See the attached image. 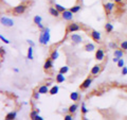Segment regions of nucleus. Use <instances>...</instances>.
I'll return each instance as SVG.
<instances>
[{
  "mask_svg": "<svg viewBox=\"0 0 127 120\" xmlns=\"http://www.w3.org/2000/svg\"><path fill=\"white\" fill-rule=\"evenodd\" d=\"M26 10H27V5H26V4H19V5H17V6L14 7L13 13H14L15 15H21V14L25 13Z\"/></svg>",
  "mask_w": 127,
  "mask_h": 120,
  "instance_id": "7ed1b4c3",
  "label": "nucleus"
},
{
  "mask_svg": "<svg viewBox=\"0 0 127 120\" xmlns=\"http://www.w3.org/2000/svg\"><path fill=\"white\" fill-rule=\"evenodd\" d=\"M71 12H72L73 14H75V13H78L79 11H81V5L79 4H76V5H74V6H72L71 9H69Z\"/></svg>",
  "mask_w": 127,
  "mask_h": 120,
  "instance_id": "4be33fe9",
  "label": "nucleus"
},
{
  "mask_svg": "<svg viewBox=\"0 0 127 120\" xmlns=\"http://www.w3.org/2000/svg\"><path fill=\"white\" fill-rule=\"evenodd\" d=\"M91 83H92V79H91V78L86 79L85 81L81 84V88H82V89H87V88H89V86L91 85Z\"/></svg>",
  "mask_w": 127,
  "mask_h": 120,
  "instance_id": "9d476101",
  "label": "nucleus"
},
{
  "mask_svg": "<svg viewBox=\"0 0 127 120\" xmlns=\"http://www.w3.org/2000/svg\"><path fill=\"white\" fill-rule=\"evenodd\" d=\"M105 30H106V32H107V33H111V32L113 31V26L111 25V23L107 22L106 25H105Z\"/></svg>",
  "mask_w": 127,
  "mask_h": 120,
  "instance_id": "412c9836",
  "label": "nucleus"
},
{
  "mask_svg": "<svg viewBox=\"0 0 127 120\" xmlns=\"http://www.w3.org/2000/svg\"><path fill=\"white\" fill-rule=\"evenodd\" d=\"M91 37H92V39L94 42H97V43H100L101 39H102L101 33L96 30H92V32H91Z\"/></svg>",
  "mask_w": 127,
  "mask_h": 120,
  "instance_id": "0eeeda50",
  "label": "nucleus"
},
{
  "mask_svg": "<svg viewBox=\"0 0 127 120\" xmlns=\"http://www.w3.org/2000/svg\"><path fill=\"white\" fill-rule=\"evenodd\" d=\"M52 83H53L52 81H48V82L46 83V85H47V86H52Z\"/></svg>",
  "mask_w": 127,
  "mask_h": 120,
  "instance_id": "79ce46f5",
  "label": "nucleus"
},
{
  "mask_svg": "<svg viewBox=\"0 0 127 120\" xmlns=\"http://www.w3.org/2000/svg\"><path fill=\"white\" fill-rule=\"evenodd\" d=\"M40 95H41L40 93H38V91H36V93H34V94H33V98H34L35 100H38L39 98H40Z\"/></svg>",
  "mask_w": 127,
  "mask_h": 120,
  "instance_id": "72a5a7b5",
  "label": "nucleus"
},
{
  "mask_svg": "<svg viewBox=\"0 0 127 120\" xmlns=\"http://www.w3.org/2000/svg\"><path fill=\"white\" fill-rule=\"evenodd\" d=\"M70 99L72 100V101H77L79 99V93L77 91H73V93L70 94Z\"/></svg>",
  "mask_w": 127,
  "mask_h": 120,
  "instance_id": "a211bd4d",
  "label": "nucleus"
},
{
  "mask_svg": "<svg viewBox=\"0 0 127 120\" xmlns=\"http://www.w3.org/2000/svg\"><path fill=\"white\" fill-rule=\"evenodd\" d=\"M79 29H81V27H79L78 23L72 22L68 26V28H67V32H68V33H74V32L79 31Z\"/></svg>",
  "mask_w": 127,
  "mask_h": 120,
  "instance_id": "20e7f679",
  "label": "nucleus"
},
{
  "mask_svg": "<svg viewBox=\"0 0 127 120\" xmlns=\"http://www.w3.org/2000/svg\"><path fill=\"white\" fill-rule=\"evenodd\" d=\"M104 9L107 14H110L114 9V3L113 2H106L104 3Z\"/></svg>",
  "mask_w": 127,
  "mask_h": 120,
  "instance_id": "1a4fd4ad",
  "label": "nucleus"
},
{
  "mask_svg": "<svg viewBox=\"0 0 127 120\" xmlns=\"http://www.w3.org/2000/svg\"><path fill=\"white\" fill-rule=\"evenodd\" d=\"M70 38H71V42H72L73 44H75V45H77V44H81L83 42V37L79 34H77V33L71 34Z\"/></svg>",
  "mask_w": 127,
  "mask_h": 120,
  "instance_id": "423d86ee",
  "label": "nucleus"
},
{
  "mask_svg": "<svg viewBox=\"0 0 127 120\" xmlns=\"http://www.w3.org/2000/svg\"><path fill=\"white\" fill-rule=\"evenodd\" d=\"M77 109H78V105L77 104H72V105L69 107V113L70 114H74L75 112L77 111Z\"/></svg>",
  "mask_w": 127,
  "mask_h": 120,
  "instance_id": "b1692460",
  "label": "nucleus"
},
{
  "mask_svg": "<svg viewBox=\"0 0 127 120\" xmlns=\"http://www.w3.org/2000/svg\"><path fill=\"white\" fill-rule=\"evenodd\" d=\"M121 58H118V57H113V59H112V61H113V63H118L119 62V60H120Z\"/></svg>",
  "mask_w": 127,
  "mask_h": 120,
  "instance_id": "ea45409f",
  "label": "nucleus"
},
{
  "mask_svg": "<svg viewBox=\"0 0 127 120\" xmlns=\"http://www.w3.org/2000/svg\"><path fill=\"white\" fill-rule=\"evenodd\" d=\"M123 51L122 50H119V49H116L114 50V53H113V55L114 57H118V58H123Z\"/></svg>",
  "mask_w": 127,
  "mask_h": 120,
  "instance_id": "a878e982",
  "label": "nucleus"
},
{
  "mask_svg": "<svg viewBox=\"0 0 127 120\" xmlns=\"http://www.w3.org/2000/svg\"><path fill=\"white\" fill-rule=\"evenodd\" d=\"M117 64H118V67L123 68V67H124V65H125V62H124V60H123V59H120Z\"/></svg>",
  "mask_w": 127,
  "mask_h": 120,
  "instance_id": "7c9ffc66",
  "label": "nucleus"
},
{
  "mask_svg": "<svg viewBox=\"0 0 127 120\" xmlns=\"http://www.w3.org/2000/svg\"><path fill=\"white\" fill-rule=\"evenodd\" d=\"M68 71H69V67L68 66H63V67H61V69H59V72L64 73V74H66Z\"/></svg>",
  "mask_w": 127,
  "mask_h": 120,
  "instance_id": "cd10ccee",
  "label": "nucleus"
},
{
  "mask_svg": "<svg viewBox=\"0 0 127 120\" xmlns=\"http://www.w3.org/2000/svg\"><path fill=\"white\" fill-rule=\"evenodd\" d=\"M0 39H1V41L4 43V44H10V41H9V39H6V38H4V36H3V35H1V36H0Z\"/></svg>",
  "mask_w": 127,
  "mask_h": 120,
  "instance_id": "c9c22d12",
  "label": "nucleus"
},
{
  "mask_svg": "<svg viewBox=\"0 0 127 120\" xmlns=\"http://www.w3.org/2000/svg\"><path fill=\"white\" fill-rule=\"evenodd\" d=\"M122 74H123V75H126V74H127V67L124 66V67L122 68Z\"/></svg>",
  "mask_w": 127,
  "mask_h": 120,
  "instance_id": "e433bc0d",
  "label": "nucleus"
},
{
  "mask_svg": "<svg viewBox=\"0 0 127 120\" xmlns=\"http://www.w3.org/2000/svg\"><path fill=\"white\" fill-rule=\"evenodd\" d=\"M37 26H38L39 29H40V31H43V30L46 29V27H43V26H42V23H39V25H37Z\"/></svg>",
  "mask_w": 127,
  "mask_h": 120,
  "instance_id": "58836bf2",
  "label": "nucleus"
},
{
  "mask_svg": "<svg viewBox=\"0 0 127 120\" xmlns=\"http://www.w3.org/2000/svg\"><path fill=\"white\" fill-rule=\"evenodd\" d=\"M50 29L49 28H46L43 31L40 32V34H39V43L41 44V45H45L47 46L48 44L50 42Z\"/></svg>",
  "mask_w": 127,
  "mask_h": 120,
  "instance_id": "f257e3e1",
  "label": "nucleus"
},
{
  "mask_svg": "<svg viewBox=\"0 0 127 120\" xmlns=\"http://www.w3.org/2000/svg\"><path fill=\"white\" fill-rule=\"evenodd\" d=\"M14 71H15V72H19V69H18V68H14Z\"/></svg>",
  "mask_w": 127,
  "mask_h": 120,
  "instance_id": "a18cd8bd",
  "label": "nucleus"
},
{
  "mask_svg": "<svg viewBox=\"0 0 127 120\" xmlns=\"http://www.w3.org/2000/svg\"><path fill=\"white\" fill-rule=\"evenodd\" d=\"M85 50L87 52H92V51L95 50V46L92 43H88V44H86V46H85Z\"/></svg>",
  "mask_w": 127,
  "mask_h": 120,
  "instance_id": "dca6fc26",
  "label": "nucleus"
},
{
  "mask_svg": "<svg viewBox=\"0 0 127 120\" xmlns=\"http://www.w3.org/2000/svg\"><path fill=\"white\" fill-rule=\"evenodd\" d=\"M34 120H43V118L41 117V116H39V115H37L36 117H35V119Z\"/></svg>",
  "mask_w": 127,
  "mask_h": 120,
  "instance_id": "a19ab883",
  "label": "nucleus"
},
{
  "mask_svg": "<svg viewBox=\"0 0 127 120\" xmlns=\"http://www.w3.org/2000/svg\"><path fill=\"white\" fill-rule=\"evenodd\" d=\"M104 58H105V53H104V50L103 49H97L95 51V59H96L97 61L102 62L103 60H104Z\"/></svg>",
  "mask_w": 127,
  "mask_h": 120,
  "instance_id": "6e6552de",
  "label": "nucleus"
},
{
  "mask_svg": "<svg viewBox=\"0 0 127 120\" xmlns=\"http://www.w3.org/2000/svg\"><path fill=\"white\" fill-rule=\"evenodd\" d=\"M123 1H124V0H114V2H116V3H121Z\"/></svg>",
  "mask_w": 127,
  "mask_h": 120,
  "instance_id": "37998d69",
  "label": "nucleus"
},
{
  "mask_svg": "<svg viewBox=\"0 0 127 120\" xmlns=\"http://www.w3.org/2000/svg\"><path fill=\"white\" fill-rule=\"evenodd\" d=\"M108 47L110 48V49H117V44L116 43H109L108 44Z\"/></svg>",
  "mask_w": 127,
  "mask_h": 120,
  "instance_id": "473e14b6",
  "label": "nucleus"
},
{
  "mask_svg": "<svg viewBox=\"0 0 127 120\" xmlns=\"http://www.w3.org/2000/svg\"><path fill=\"white\" fill-rule=\"evenodd\" d=\"M82 113L84 114V115H86L87 113H88V110H87V107H86V104L84 102L82 103Z\"/></svg>",
  "mask_w": 127,
  "mask_h": 120,
  "instance_id": "c756f323",
  "label": "nucleus"
},
{
  "mask_svg": "<svg viewBox=\"0 0 127 120\" xmlns=\"http://www.w3.org/2000/svg\"><path fill=\"white\" fill-rule=\"evenodd\" d=\"M16 116H17V112H10L9 114H6L5 116V119L6 120H14L16 119Z\"/></svg>",
  "mask_w": 127,
  "mask_h": 120,
  "instance_id": "f3484780",
  "label": "nucleus"
},
{
  "mask_svg": "<svg viewBox=\"0 0 127 120\" xmlns=\"http://www.w3.org/2000/svg\"><path fill=\"white\" fill-rule=\"evenodd\" d=\"M58 90H59V87H58L57 85H54V86L51 87V89H50V91H49V94H50V95H52V96H54V95H56V94L58 93Z\"/></svg>",
  "mask_w": 127,
  "mask_h": 120,
  "instance_id": "6ab92c4d",
  "label": "nucleus"
},
{
  "mask_svg": "<svg viewBox=\"0 0 127 120\" xmlns=\"http://www.w3.org/2000/svg\"><path fill=\"white\" fill-rule=\"evenodd\" d=\"M39 114V110H35V111H32L31 112V114H30V117H31V119H35V117Z\"/></svg>",
  "mask_w": 127,
  "mask_h": 120,
  "instance_id": "bb28decb",
  "label": "nucleus"
},
{
  "mask_svg": "<svg viewBox=\"0 0 127 120\" xmlns=\"http://www.w3.org/2000/svg\"><path fill=\"white\" fill-rule=\"evenodd\" d=\"M55 81H56L57 84H61V83H64L66 81V78H65V75H64V73H61V72H58L56 74V77H55Z\"/></svg>",
  "mask_w": 127,
  "mask_h": 120,
  "instance_id": "ddd939ff",
  "label": "nucleus"
},
{
  "mask_svg": "<svg viewBox=\"0 0 127 120\" xmlns=\"http://www.w3.org/2000/svg\"><path fill=\"white\" fill-rule=\"evenodd\" d=\"M58 57H59L58 51H57V50H54L53 52L51 53V55H50V59H52L53 61H55V60H57V59H58Z\"/></svg>",
  "mask_w": 127,
  "mask_h": 120,
  "instance_id": "5701e85b",
  "label": "nucleus"
},
{
  "mask_svg": "<svg viewBox=\"0 0 127 120\" xmlns=\"http://www.w3.org/2000/svg\"><path fill=\"white\" fill-rule=\"evenodd\" d=\"M62 17H63L64 20L71 21L72 20V18H73V13L70 10H66V11H64L62 13Z\"/></svg>",
  "mask_w": 127,
  "mask_h": 120,
  "instance_id": "39448f33",
  "label": "nucleus"
},
{
  "mask_svg": "<svg viewBox=\"0 0 127 120\" xmlns=\"http://www.w3.org/2000/svg\"><path fill=\"white\" fill-rule=\"evenodd\" d=\"M33 21H34V23H35V25H39V23H41V21H42V18L40 17V16L36 15V16H35V17H34Z\"/></svg>",
  "mask_w": 127,
  "mask_h": 120,
  "instance_id": "393cba45",
  "label": "nucleus"
},
{
  "mask_svg": "<svg viewBox=\"0 0 127 120\" xmlns=\"http://www.w3.org/2000/svg\"><path fill=\"white\" fill-rule=\"evenodd\" d=\"M52 67H53V60L52 59L47 60V61L45 62V64H43V69L45 70H49Z\"/></svg>",
  "mask_w": 127,
  "mask_h": 120,
  "instance_id": "4468645a",
  "label": "nucleus"
},
{
  "mask_svg": "<svg viewBox=\"0 0 127 120\" xmlns=\"http://www.w3.org/2000/svg\"><path fill=\"white\" fill-rule=\"evenodd\" d=\"M48 87H49V86H47V85H41V86L38 88L37 91H38V93H40L41 95H46V94H48V93L50 91V89L48 88Z\"/></svg>",
  "mask_w": 127,
  "mask_h": 120,
  "instance_id": "2eb2a0df",
  "label": "nucleus"
},
{
  "mask_svg": "<svg viewBox=\"0 0 127 120\" xmlns=\"http://www.w3.org/2000/svg\"><path fill=\"white\" fill-rule=\"evenodd\" d=\"M101 70H102L101 65H94L92 67V69H91L90 73H91V75H97L98 73L101 72Z\"/></svg>",
  "mask_w": 127,
  "mask_h": 120,
  "instance_id": "9b49d317",
  "label": "nucleus"
},
{
  "mask_svg": "<svg viewBox=\"0 0 127 120\" xmlns=\"http://www.w3.org/2000/svg\"><path fill=\"white\" fill-rule=\"evenodd\" d=\"M64 119H65V120H72L73 119V117H72V114H68V115H66L65 116V118H64Z\"/></svg>",
  "mask_w": 127,
  "mask_h": 120,
  "instance_id": "f704fd0d",
  "label": "nucleus"
},
{
  "mask_svg": "<svg viewBox=\"0 0 127 120\" xmlns=\"http://www.w3.org/2000/svg\"><path fill=\"white\" fill-rule=\"evenodd\" d=\"M27 59L28 60H33V47L30 46L29 49H28V55H27Z\"/></svg>",
  "mask_w": 127,
  "mask_h": 120,
  "instance_id": "aec40b11",
  "label": "nucleus"
},
{
  "mask_svg": "<svg viewBox=\"0 0 127 120\" xmlns=\"http://www.w3.org/2000/svg\"><path fill=\"white\" fill-rule=\"evenodd\" d=\"M27 42H28V44H29L30 46H32V47H34V46H35L34 42H33V41H31V39H27Z\"/></svg>",
  "mask_w": 127,
  "mask_h": 120,
  "instance_id": "4c0bfd02",
  "label": "nucleus"
},
{
  "mask_svg": "<svg viewBox=\"0 0 127 120\" xmlns=\"http://www.w3.org/2000/svg\"><path fill=\"white\" fill-rule=\"evenodd\" d=\"M0 20H1V25H3L4 27H13L14 26V20L12 18L6 17V16H2Z\"/></svg>",
  "mask_w": 127,
  "mask_h": 120,
  "instance_id": "f03ea898",
  "label": "nucleus"
},
{
  "mask_svg": "<svg viewBox=\"0 0 127 120\" xmlns=\"http://www.w3.org/2000/svg\"><path fill=\"white\" fill-rule=\"evenodd\" d=\"M49 13L53 16V17H59V16L62 15V13L59 12L56 7H49Z\"/></svg>",
  "mask_w": 127,
  "mask_h": 120,
  "instance_id": "f8f14e48",
  "label": "nucleus"
},
{
  "mask_svg": "<svg viewBox=\"0 0 127 120\" xmlns=\"http://www.w3.org/2000/svg\"><path fill=\"white\" fill-rule=\"evenodd\" d=\"M121 49L122 50H127V41L121 43Z\"/></svg>",
  "mask_w": 127,
  "mask_h": 120,
  "instance_id": "2f4dec72",
  "label": "nucleus"
},
{
  "mask_svg": "<svg viewBox=\"0 0 127 120\" xmlns=\"http://www.w3.org/2000/svg\"><path fill=\"white\" fill-rule=\"evenodd\" d=\"M56 9L61 12V13H63L64 11H66V7L65 6H63V5H61V4H58V3H55V5H54Z\"/></svg>",
  "mask_w": 127,
  "mask_h": 120,
  "instance_id": "c85d7f7f",
  "label": "nucleus"
},
{
  "mask_svg": "<svg viewBox=\"0 0 127 120\" xmlns=\"http://www.w3.org/2000/svg\"><path fill=\"white\" fill-rule=\"evenodd\" d=\"M1 53H2V54H3V53L5 54V49H3V48H1Z\"/></svg>",
  "mask_w": 127,
  "mask_h": 120,
  "instance_id": "c03bdc74",
  "label": "nucleus"
}]
</instances>
